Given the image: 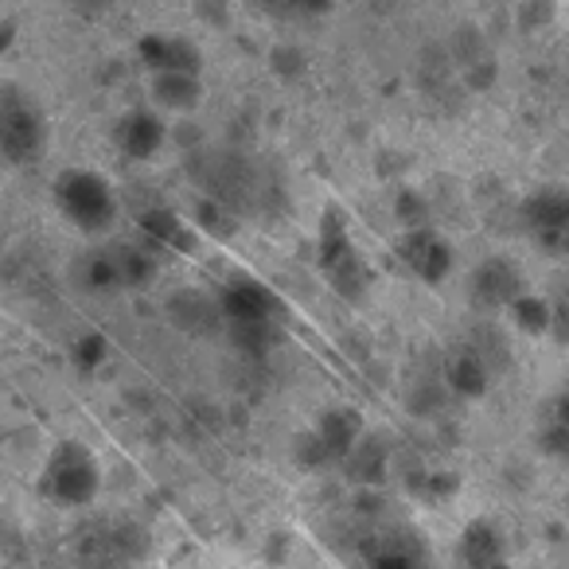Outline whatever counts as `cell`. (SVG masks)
Wrapping results in <instances>:
<instances>
[{
  "instance_id": "6da1fadb",
  "label": "cell",
  "mask_w": 569,
  "mask_h": 569,
  "mask_svg": "<svg viewBox=\"0 0 569 569\" xmlns=\"http://www.w3.org/2000/svg\"><path fill=\"white\" fill-rule=\"evenodd\" d=\"M56 207L71 227L82 234H102L118 219V196L113 188L90 168H67L56 180Z\"/></svg>"
},
{
  "instance_id": "7a4b0ae2",
  "label": "cell",
  "mask_w": 569,
  "mask_h": 569,
  "mask_svg": "<svg viewBox=\"0 0 569 569\" xmlns=\"http://www.w3.org/2000/svg\"><path fill=\"white\" fill-rule=\"evenodd\" d=\"M48 152V118L24 87H0V160L36 164Z\"/></svg>"
},
{
  "instance_id": "3957f363",
  "label": "cell",
  "mask_w": 569,
  "mask_h": 569,
  "mask_svg": "<svg viewBox=\"0 0 569 569\" xmlns=\"http://www.w3.org/2000/svg\"><path fill=\"white\" fill-rule=\"evenodd\" d=\"M43 491L63 507H87L102 491V472H98L94 452L82 441H59L48 457L43 472Z\"/></svg>"
},
{
  "instance_id": "277c9868",
  "label": "cell",
  "mask_w": 569,
  "mask_h": 569,
  "mask_svg": "<svg viewBox=\"0 0 569 569\" xmlns=\"http://www.w3.org/2000/svg\"><path fill=\"white\" fill-rule=\"evenodd\" d=\"M398 253H402V261L410 266V273L421 277L426 284L445 281V277H449V269H452L449 242H445L433 227H410V230H406V238H402V246H398Z\"/></svg>"
},
{
  "instance_id": "5b68a950",
  "label": "cell",
  "mask_w": 569,
  "mask_h": 569,
  "mask_svg": "<svg viewBox=\"0 0 569 569\" xmlns=\"http://www.w3.org/2000/svg\"><path fill=\"white\" fill-rule=\"evenodd\" d=\"M519 293H522V273H519V266L507 258L480 261V266L472 269V277H468V297H472V305H480V309H507Z\"/></svg>"
},
{
  "instance_id": "8992f818",
  "label": "cell",
  "mask_w": 569,
  "mask_h": 569,
  "mask_svg": "<svg viewBox=\"0 0 569 569\" xmlns=\"http://www.w3.org/2000/svg\"><path fill=\"white\" fill-rule=\"evenodd\" d=\"M522 222L535 230L538 242L561 250L569 234V196L561 188H538L535 196L522 203Z\"/></svg>"
},
{
  "instance_id": "52a82bcc",
  "label": "cell",
  "mask_w": 569,
  "mask_h": 569,
  "mask_svg": "<svg viewBox=\"0 0 569 569\" xmlns=\"http://www.w3.org/2000/svg\"><path fill=\"white\" fill-rule=\"evenodd\" d=\"M137 56L141 63L149 67L152 74H168V71H183V74H199L203 67V51L196 48L191 40L172 32H152L137 43Z\"/></svg>"
},
{
  "instance_id": "ba28073f",
  "label": "cell",
  "mask_w": 569,
  "mask_h": 569,
  "mask_svg": "<svg viewBox=\"0 0 569 569\" xmlns=\"http://www.w3.org/2000/svg\"><path fill=\"white\" fill-rule=\"evenodd\" d=\"M277 309H281L277 297L258 281H234V284H227L219 297L222 328L227 325H261V320H273Z\"/></svg>"
},
{
  "instance_id": "9c48e42d",
  "label": "cell",
  "mask_w": 569,
  "mask_h": 569,
  "mask_svg": "<svg viewBox=\"0 0 569 569\" xmlns=\"http://www.w3.org/2000/svg\"><path fill=\"white\" fill-rule=\"evenodd\" d=\"M164 312L183 336H214L222 328L219 301L199 293V289H180V293H172L164 305Z\"/></svg>"
},
{
  "instance_id": "30bf717a",
  "label": "cell",
  "mask_w": 569,
  "mask_h": 569,
  "mask_svg": "<svg viewBox=\"0 0 569 569\" xmlns=\"http://www.w3.org/2000/svg\"><path fill=\"white\" fill-rule=\"evenodd\" d=\"M118 149L133 160H149L164 149V121L149 110H133L118 121Z\"/></svg>"
},
{
  "instance_id": "8fae6325",
  "label": "cell",
  "mask_w": 569,
  "mask_h": 569,
  "mask_svg": "<svg viewBox=\"0 0 569 569\" xmlns=\"http://www.w3.org/2000/svg\"><path fill=\"white\" fill-rule=\"evenodd\" d=\"M460 561L468 569H511L503 553V538L491 527L488 519H476L465 527V538H460Z\"/></svg>"
},
{
  "instance_id": "7c38bea8",
  "label": "cell",
  "mask_w": 569,
  "mask_h": 569,
  "mask_svg": "<svg viewBox=\"0 0 569 569\" xmlns=\"http://www.w3.org/2000/svg\"><path fill=\"white\" fill-rule=\"evenodd\" d=\"M152 102L172 113L199 110V106H203V79H199V74H183V71L152 74Z\"/></svg>"
},
{
  "instance_id": "4fadbf2b",
  "label": "cell",
  "mask_w": 569,
  "mask_h": 569,
  "mask_svg": "<svg viewBox=\"0 0 569 569\" xmlns=\"http://www.w3.org/2000/svg\"><path fill=\"white\" fill-rule=\"evenodd\" d=\"M359 437H363V421H359V413L348 410V406H336V410H328L325 418L317 421V441H320V449L328 452V460H343Z\"/></svg>"
},
{
  "instance_id": "5bb4252c",
  "label": "cell",
  "mask_w": 569,
  "mask_h": 569,
  "mask_svg": "<svg viewBox=\"0 0 569 569\" xmlns=\"http://www.w3.org/2000/svg\"><path fill=\"white\" fill-rule=\"evenodd\" d=\"M141 230L152 242V250H191V246H196V230H191V222H183L180 214L168 211V207H152V211H144Z\"/></svg>"
},
{
  "instance_id": "9a60e30c",
  "label": "cell",
  "mask_w": 569,
  "mask_h": 569,
  "mask_svg": "<svg viewBox=\"0 0 569 569\" xmlns=\"http://www.w3.org/2000/svg\"><path fill=\"white\" fill-rule=\"evenodd\" d=\"M106 253H110L113 273H118L121 289H144V284L157 277V253H152V246L118 242V246H110Z\"/></svg>"
},
{
  "instance_id": "2e32d148",
  "label": "cell",
  "mask_w": 569,
  "mask_h": 569,
  "mask_svg": "<svg viewBox=\"0 0 569 569\" xmlns=\"http://www.w3.org/2000/svg\"><path fill=\"white\" fill-rule=\"evenodd\" d=\"M325 273H328V281H332L336 293L348 297V301H359V297L367 293V284H371V269H367V261L359 258L356 246H348V250L336 253L332 261H325Z\"/></svg>"
},
{
  "instance_id": "e0dca14e",
  "label": "cell",
  "mask_w": 569,
  "mask_h": 569,
  "mask_svg": "<svg viewBox=\"0 0 569 569\" xmlns=\"http://www.w3.org/2000/svg\"><path fill=\"white\" fill-rule=\"evenodd\" d=\"M343 465H348V476L356 483H363V488H375V483H382V476H387V449H382L375 437H359L356 445H351V452L343 457Z\"/></svg>"
},
{
  "instance_id": "ac0fdd59",
  "label": "cell",
  "mask_w": 569,
  "mask_h": 569,
  "mask_svg": "<svg viewBox=\"0 0 569 569\" xmlns=\"http://www.w3.org/2000/svg\"><path fill=\"white\" fill-rule=\"evenodd\" d=\"M449 387L465 398H480L488 390V367L476 351H460L449 363Z\"/></svg>"
},
{
  "instance_id": "d6986e66",
  "label": "cell",
  "mask_w": 569,
  "mask_h": 569,
  "mask_svg": "<svg viewBox=\"0 0 569 569\" xmlns=\"http://www.w3.org/2000/svg\"><path fill=\"white\" fill-rule=\"evenodd\" d=\"M507 309L515 312V325L522 328V332H530V336H542V332H550V325H553V309L546 301H538V297H530V293H519L515 297Z\"/></svg>"
},
{
  "instance_id": "ffe728a7",
  "label": "cell",
  "mask_w": 569,
  "mask_h": 569,
  "mask_svg": "<svg viewBox=\"0 0 569 569\" xmlns=\"http://www.w3.org/2000/svg\"><path fill=\"white\" fill-rule=\"evenodd\" d=\"M227 332L234 340V348H242L246 356H266L277 340L273 320H261V325H227Z\"/></svg>"
},
{
  "instance_id": "44dd1931",
  "label": "cell",
  "mask_w": 569,
  "mask_h": 569,
  "mask_svg": "<svg viewBox=\"0 0 569 569\" xmlns=\"http://www.w3.org/2000/svg\"><path fill=\"white\" fill-rule=\"evenodd\" d=\"M87 289H98V293H110V289H121L118 284V273H113V261L110 253H94V258L87 261Z\"/></svg>"
},
{
  "instance_id": "7402d4cb",
  "label": "cell",
  "mask_w": 569,
  "mask_h": 569,
  "mask_svg": "<svg viewBox=\"0 0 569 569\" xmlns=\"http://www.w3.org/2000/svg\"><path fill=\"white\" fill-rule=\"evenodd\" d=\"M71 356L82 371H94V367H102V359H106V340L102 336H82V340L71 348Z\"/></svg>"
},
{
  "instance_id": "603a6c76",
  "label": "cell",
  "mask_w": 569,
  "mask_h": 569,
  "mask_svg": "<svg viewBox=\"0 0 569 569\" xmlns=\"http://www.w3.org/2000/svg\"><path fill=\"white\" fill-rule=\"evenodd\" d=\"M398 219L406 222V230H410V227H429L426 199L413 196V191H402V196H398Z\"/></svg>"
},
{
  "instance_id": "cb8c5ba5",
  "label": "cell",
  "mask_w": 569,
  "mask_h": 569,
  "mask_svg": "<svg viewBox=\"0 0 569 569\" xmlns=\"http://www.w3.org/2000/svg\"><path fill=\"white\" fill-rule=\"evenodd\" d=\"M269 63H273V71L281 74V79H297V74L305 71V56L297 48H277Z\"/></svg>"
},
{
  "instance_id": "d4e9b609",
  "label": "cell",
  "mask_w": 569,
  "mask_h": 569,
  "mask_svg": "<svg viewBox=\"0 0 569 569\" xmlns=\"http://www.w3.org/2000/svg\"><path fill=\"white\" fill-rule=\"evenodd\" d=\"M199 219H203V227L211 230V234H227V230H230L227 207L214 203V199H203V203H199Z\"/></svg>"
},
{
  "instance_id": "484cf974",
  "label": "cell",
  "mask_w": 569,
  "mask_h": 569,
  "mask_svg": "<svg viewBox=\"0 0 569 569\" xmlns=\"http://www.w3.org/2000/svg\"><path fill=\"white\" fill-rule=\"evenodd\" d=\"M332 9V0H289V17H320Z\"/></svg>"
},
{
  "instance_id": "4316f807",
  "label": "cell",
  "mask_w": 569,
  "mask_h": 569,
  "mask_svg": "<svg viewBox=\"0 0 569 569\" xmlns=\"http://www.w3.org/2000/svg\"><path fill=\"white\" fill-rule=\"evenodd\" d=\"M74 12H87V17H98V12L110 9V0H67Z\"/></svg>"
},
{
  "instance_id": "83f0119b",
  "label": "cell",
  "mask_w": 569,
  "mask_h": 569,
  "mask_svg": "<svg viewBox=\"0 0 569 569\" xmlns=\"http://www.w3.org/2000/svg\"><path fill=\"white\" fill-rule=\"evenodd\" d=\"M12 43V24H0V51L9 48Z\"/></svg>"
}]
</instances>
